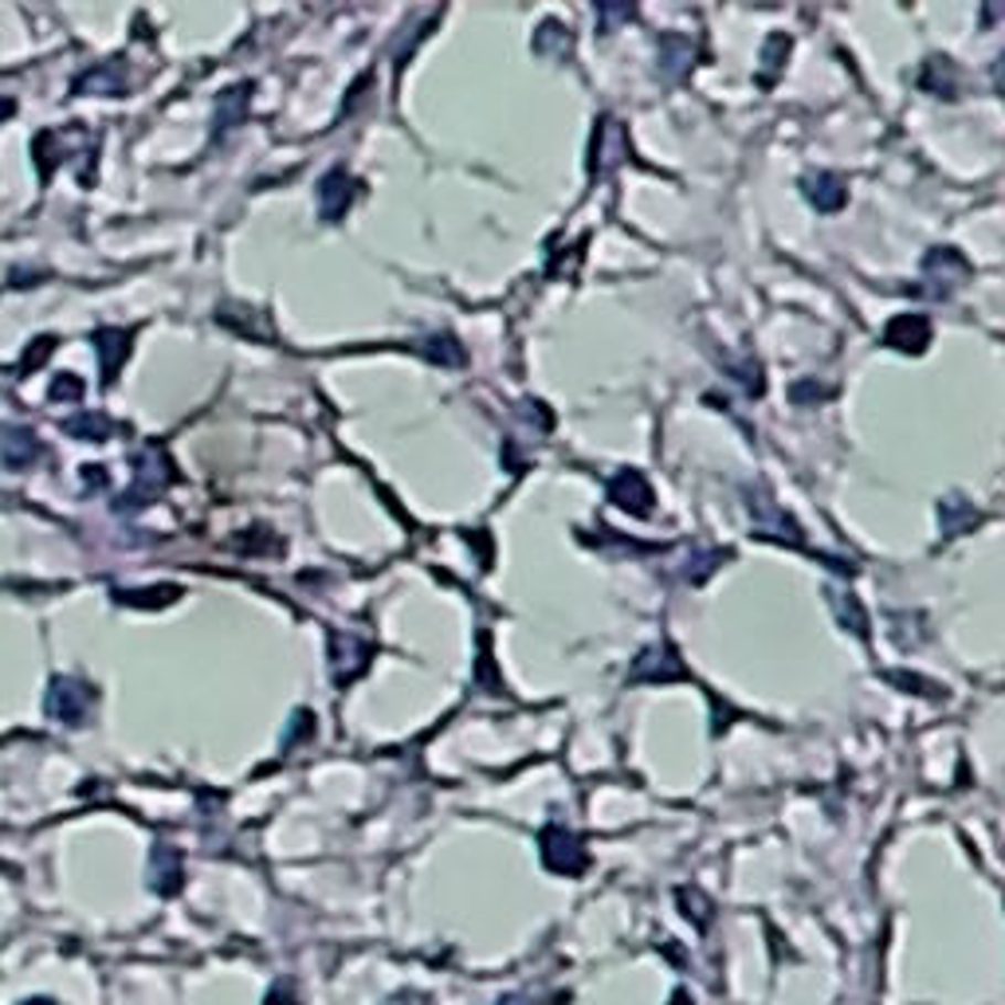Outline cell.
<instances>
[{
	"instance_id": "e0dca14e",
	"label": "cell",
	"mask_w": 1005,
	"mask_h": 1005,
	"mask_svg": "<svg viewBox=\"0 0 1005 1005\" xmlns=\"http://www.w3.org/2000/svg\"><path fill=\"white\" fill-rule=\"evenodd\" d=\"M87 472V487H103L106 484V472L103 468H83Z\"/></svg>"
},
{
	"instance_id": "3957f363",
	"label": "cell",
	"mask_w": 1005,
	"mask_h": 1005,
	"mask_svg": "<svg viewBox=\"0 0 1005 1005\" xmlns=\"http://www.w3.org/2000/svg\"><path fill=\"white\" fill-rule=\"evenodd\" d=\"M40 456H44V444L28 424H0V468L24 472Z\"/></svg>"
},
{
	"instance_id": "4fadbf2b",
	"label": "cell",
	"mask_w": 1005,
	"mask_h": 1005,
	"mask_svg": "<svg viewBox=\"0 0 1005 1005\" xmlns=\"http://www.w3.org/2000/svg\"><path fill=\"white\" fill-rule=\"evenodd\" d=\"M126 605H166L177 597V585H161V590H146V593H118Z\"/></svg>"
},
{
	"instance_id": "30bf717a",
	"label": "cell",
	"mask_w": 1005,
	"mask_h": 1005,
	"mask_svg": "<svg viewBox=\"0 0 1005 1005\" xmlns=\"http://www.w3.org/2000/svg\"><path fill=\"white\" fill-rule=\"evenodd\" d=\"M750 515H754V527L770 538H790V542H802V530L790 522V515H782L770 499L750 503Z\"/></svg>"
},
{
	"instance_id": "5bb4252c",
	"label": "cell",
	"mask_w": 1005,
	"mask_h": 1005,
	"mask_svg": "<svg viewBox=\"0 0 1005 1005\" xmlns=\"http://www.w3.org/2000/svg\"><path fill=\"white\" fill-rule=\"evenodd\" d=\"M244 115V91H229V95H221V115H216V123L229 130V123H236V118Z\"/></svg>"
},
{
	"instance_id": "7c38bea8",
	"label": "cell",
	"mask_w": 1005,
	"mask_h": 1005,
	"mask_svg": "<svg viewBox=\"0 0 1005 1005\" xmlns=\"http://www.w3.org/2000/svg\"><path fill=\"white\" fill-rule=\"evenodd\" d=\"M833 605H837V613H840V621H853V633H865L868 628V621H865V609L856 605L853 601V593H833Z\"/></svg>"
},
{
	"instance_id": "ba28073f",
	"label": "cell",
	"mask_w": 1005,
	"mask_h": 1005,
	"mask_svg": "<svg viewBox=\"0 0 1005 1005\" xmlns=\"http://www.w3.org/2000/svg\"><path fill=\"white\" fill-rule=\"evenodd\" d=\"M95 353H98V362H103V378L115 381L118 366H123L126 353H130V335H126V330H98Z\"/></svg>"
},
{
	"instance_id": "5b68a950",
	"label": "cell",
	"mask_w": 1005,
	"mask_h": 1005,
	"mask_svg": "<svg viewBox=\"0 0 1005 1005\" xmlns=\"http://www.w3.org/2000/svg\"><path fill=\"white\" fill-rule=\"evenodd\" d=\"M609 495H613V503H621V507L633 515H648V503H653V487L644 484L641 472H621V476H613Z\"/></svg>"
},
{
	"instance_id": "277c9868",
	"label": "cell",
	"mask_w": 1005,
	"mask_h": 1005,
	"mask_svg": "<svg viewBox=\"0 0 1005 1005\" xmlns=\"http://www.w3.org/2000/svg\"><path fill=\"white\" fill-rule=\"evenodd\" d=\"M628 676H633L636 684H641V679H648V684H671V679H688V668H684V660L671 653L668 644H653V648H644V653L636 656Z\"/></svg>"
},
{
	"instance_id": "8992f818",
	"label": "cell",
	"mask_w": 1005,
	"mask_h": 1005,
	"mask_svg": "<svg viewBox=\"0 0 1005 1005\" xmlns=\"http://www.w3.org/2000/svg\"><path fill=\"white\" fill-rule=\"evenodd\" d=\"M884 342L896 346V350H916L919 353L927 342H931V327H927L923 315H900V318H891Z\"/></svg>"
},
{
	"instance_id": "6da1fadb",
	"label": "cell",
	"mask_w": 1005,
	"mask_h": 1005,
	"mask_svg": "<svg viewBox=\"0 0 1005 1005\" xmlns=\"http://www.w3.org/2000/svg\"><path fill=\"white\" fill-rule=\"evenodd\" d=\"M169 479H173V464L166 459V452H161L158 444H146L138 456L134 487H130V495H123L118 511H138V507H146V499H158V495L166 491Z\"/></svg>"
},
{
	"instance_id": "7a4b0ae2",
	"label": "cell",
	"mask_w": 1005,
	"mask_h": 1005,
	"mask_svg": "<svg viewBox=\"0 0 1005 1005\" xmlns=\"http://www.w3.org/2000/svg\"><path fill=\"white\" fill-rule=\"evenodd\" d=\"M91 704H95V691L75 676H55L52 688H47V715L55 723L80 727L87 719Z\"/></svg>"
},
{
	"instance_id": "9c48e42d",
	"label": "cell",
	"mask_w": 1005,
	"mask_h": 1005,
	"mask_svg": "<svg viewBox=\"0 0 1005 1005\" xmlns=\"http://www.w3.org/2000/svg\"><path fill=\"white\" fill-rule=\"evenodd\" d=\"M805 197H810V201L817 204L821 212H833V209H840V204H845L848 189H845V181H840L837 173H810V177H805Z\"/></svg>"
},
{
	"instance_id": "2e32d148",
	"label": "cell",
	"mask_w": 1005,
	"mask_h": 1005,
	"mask_svg": "<svg viewBox=\"0 0 1005 1005\" xmlns=\"http://www.w3.org/2000/svg\"><path fill=\"white\" fill-rule=\"evenodd\" d=\"M52 350H55V338H35V342L28 346V353H24V370H35V366L44 362Z\"/></svg>"
},
{
	"instance_id": "9a60e30c",
	"label": "cell",
	"mask_w": 1005,
	"mask_h": 1005,
	"mask_svg": "<svg viewBox=\"0 0 1005 1005\" xmlns=\"http://www.w3.org/2000/svg\"><path fill=\"white\" fill-rule=\"evenodd\" d=\"M83 398V381L75 373H60V381L52 385V401H80Z\"/></svg>"
},
{
	"instance_id": "52a82bcc",
	"label": "cell",
	"mask_w": 1005,
	"mask_h": 1005,
	"mask_svg": "<svg viewBox=\"0 0 1005 1005\" xmlns=\"http://www.w3.org/2000/svg\"><path fill=\"white\" fill-rule=\"evenodd\" d=\"M353 181L346 177V169H335V173L322 177V186H318V204H322V221H338L346 212V204H350L353 197Z\"/></svg>"
},
{
	"instance_id": "8fae6325",
	"label": "cell",
	"mask_w": 1005,
	"mask_h": 1005,
	"mask_svg": "<svg viewBox=\"0 0 1005 1005\" xmlns=\"http://www.w3.org/2000/svg\"><path fill=\"white\" fill-rule=\"evenodd\" d=\"M63 429H67L75 441H106L115 424L106 421L103 413H80V416H71V421H63Z\"/></svg>"
}]
</instances>
